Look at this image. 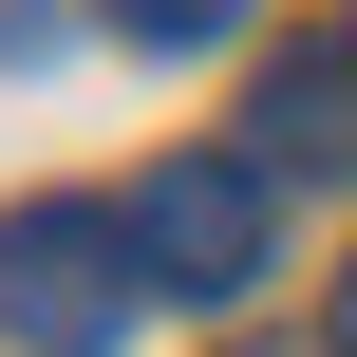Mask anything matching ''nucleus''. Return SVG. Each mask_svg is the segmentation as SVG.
<instances>
[{
	"mask_svg": "<svg viewBox=\"0 0 357 357\" xmlns=\"http://www.w3.org/2000/svg\"><path fill=\"white\" fill-rule=\"evenodd\" d=\"M151 301H169V282H151V245H132L113 188L0 207V339H19V357H132Z\"/></svg>",
	"mask_w": 357,
	"mask_h": 357,
	"instance_id": "nucleus-1",
	"label": "nucleus"
},
{
	"mask_svg": "<svg viewBox=\"0 0 357 357\" xmlns=\"http://www.w3.org/2000/svg\"><path fill=\"white\" fill-rule=\"evenodd\" d=\"M132 56H207V38H245V0H94Z\"/></svg>",
	"mask_w": 357,
	"mask_h": 357,
	"instance_id": "nucleus-4",
	"label": "nucleus"
},
{
	"mask_svg": "<svg viewBox=\"0 0 357 357\" xmlns=\"http://www.w3.org/2000/svg\"><path fill=\"white\" fill-rule=\"evenodd\" d=\"M339 56H357V19H339Z\"/></svg>",
	"mask_w": 357,
	"mask_h": 357,
	"instance_id": "nucleus-6",
	"label": "nucleus"
},
{
	"mask_svg": "<svg viewBox=\"0 0 357 357\" xmlns=\"http://www.w3.org/2000/svg\"><path fill=\"white\" fill-rule=\"evenodd\" d=\"M132 245H151V282H169V301H245V282H264V245H282V188H264L245 151H169V169L132 188Z\"/></svg>",
	"mask_w": 357,
	"mask_h": 357,
	"instance_id": "nucleus-2",
	"label": "nucleus"
},
{
	"mask_svg": "<svg viewBox=\"0 0 357 357\" xmlns=\"http://www.w3.org/2000/svg\"><path fill=\"white\" fill-rule=\"evenodd\" d=\"M245 169H264V188H282V169H357V56H339V38L245 94Z\"/></svg>",
	"mask_w": 357,
	"mask_h": 357,
	"instance_id": "nucleus-3",
	"label": "nucleus"
},
{
	"mask_svg": "<svg viewBox=\"0 0 357 357\" xmlns=\"http://www.w3.org/2000/svg\"><path fill=\"white\" fill-rule=\"evenodd\" d=\"M320 357H357V264H339V282H320Z\"/></svg>",
	"mask_w": 357,
	"mask_h": 357,
	"instance_id": "nucleus-5",
	"label": "nucleus"
}]
</instances>
